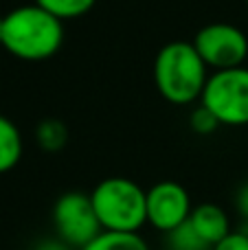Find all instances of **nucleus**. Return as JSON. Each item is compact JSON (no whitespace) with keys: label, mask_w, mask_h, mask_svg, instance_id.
I'll return each mask as SVG.
<instances>
[{"label":"nucleus","mask_w":248,"mask_h":250,"mask_svg":"<svg viewBox=\"0 0 248 250\" xmlns=\"http://www.w3.org/2000/svg\"><path fill=\"white\" fill-rule=\"evenodd\" d=\"M53 222L60 242L77 250L88 246L92 239L103 233L90 195L82 191H68L57 198L53 207Z\"/></svg>","instance_id":"5"},{"label":"nucleus","mask_w":248,"mask_h":250,"mask_svg":"<svg viewBox=\"0 0 248 250\" xmlns=\"http://www.w3.org/2000/svg\"><path fill=\"white\" fill-rule=\"evenodd\" d=\"M82 250H149L145 239L139 233H103L95 237Z\"/></svg>","instance_id":"10"},{"label":"nucleus","mask_w":248,"mask_h":250,"mask_svg":"<svg viewBox=\"0 0 248 250\" xmlns=\"http://www.w3.org/2000/svg\"><path fill=\"white\" fill-rule=\"evenodd\" d=\"M38 250H70V246H66L64 242H44Z\"/></svg>","instance_id":"17"},{"label":"nucleus","mask_w":248,"mask_h":250,"mask_svg":"<svg viewBox=\"0 0 248 250\" xmlns=\"http://www.w3.org/2000/svg\"><path fill=\"white\" fill-rule=\"evenodd\" d=\"M2 33H4V18H0V44H2Z\"/></svg>","instance_id":"18"},{"label":"nucleus","mask_w":248,"mask_h":250,"mask_svg":"<svg viewBox=\"0 0 248 250\" xmlns=\"http://www.w3.org/2000/svg\"><path fill=\"white\" fill-rule=\"evenodd\" d=\"M189 123H191L193 132H198V134H209V132H213V129L220 125L218 119L211 114V110H207L202 104L191 112V121H189Z\"/></svg>","instance_id":"14"},{"label":"nucleus","mask_w":248,"mask_h":250,"mask_svg":"<svg viewBox=\"0 0 248 250\" xmlns=\"http://www.w3.org/2000/svg\"><path fill=\"white\" fill-rule=\"evenodd\" d=\"M193 230L209 244L211 248L220 244L228 233H231V224H228V215L222 207L213 202H205L193 207L191 215H189Z\"/></svg>","instance_id":"8"},{"label":"nucleus","mask_w":248,"mask_h":250,"mask_svg":"<svg viewBox=\"0 0 248 250\" xmlns=\"http://www.w3.org/2000/svg\"><path fill=\"white\" fill-rule=\"evenodd\" d=\"M167 239H169V250H211L209 244L193 230L189 220L176 230L167 233Z\"/></svg>","instance_id":"13"},{"label":"nucleus","mask_w":248,"mask_h":250,"mask_svg":"<svg viewBox=\"0 0 248 250\" xmlns=\"http://www.w3.org/2000/svg\"><path fill=\"white\" fill-rule=\"evenodd\" d=\"M20 156H22L20 129L11 119L0 114V173L16 167Z\"/></svg>","instance_id":"9"},{"label":"nucleus","mask_w":248,"mask_h":250,"mask_svg":"<svg viewBox=\"0 0 248 250\" xmlns=\"http://www.w3.org/2000/svg\"><path fill=\"white\" fill-rule=\"evenodd\" d=\"M99 224L108 233H139L147 222V191L134 180L112 176L101 180L90 193Z\"/></svg>","instance_id":"3"},{"label":"nucleus","mask_w":248,"mask_h":250,"mask_svg":"<svg viewBox=\"0 0 248 250\" xmlns=\"http://www.w3.org/2000/svg\"><path fill=\"white\" fill-rule=\"evenodd\" d=\"M95 2L97 0H35V4H40L42 9H46L48 13H53L60 20L83 16V13L90 11Z\"/></svg>","instance_id":"12"},{"label":"nucleus","mask_w":248,"mask_h":250,"mask_svg":"<svg viewBox=\"0 0 248 250\" xmlns=\"http://www.w3.org/2000/svg\"><path fill=\"white\" fill-rule=\"evenodd\" d=\"M209 66L196 51L193 42H167L154 60V83L167 101L187 105L202 95L209 79Z\"/></svg>","instance_id":"2"},{"label":"nucleus","mask_w":248,"mask_h":250,"mask_svg":"<svg viewBox=\"0 0 248 250\" xmlns=\"http://www.w3.org/2000/svg\"><path fill=\"white\" fill-rule=\"evenodd\" d=\"M193 207L180 182L163 180L147 189V222L163 233H171L189 220Z\"/></svg>","instance_id":"7"},{"label":"nucleus","mask_w":248,"mask_h":250,"mask_svg":"<svg viewBox=\"0 0 248 250\" xmlns=\"http://www.w3.org/2000/svg\"><path fill=\"white\" fill-rule=\"evenodd\" d=\"M35 136H38V143L46 151H57L64 147L66 138H68V129L60 119H44V121L38 123Z\"/></svg>","instance_id":"11"},{"label":"nucleus","mask_w":248,"mask_h":250,"mask_svg":"<svg viewBox=\"0 0 248 250\" xmlns=\"http://www.w3.org/2000/svg\"><path fill=\"white\" fill-rule=\"evenodd\" d=\"M237 208H240L244 215H248V182L237 191Z\"/></svg>","instance_id":"16"},{"label":"nucleus","mask_w":248,"mask_h":250,"mask_svg":"<svg viewBox=\"0 0 248 250\" xmlns=\"http://www.w3.org/2000/svg\"><path fill=\"white\" fill-rule=\"evenodd\" d=\"M200 104L211 110L220 125H246L248 123V68L213 70L205 83Z\"/></svg>","instance_id":"4"},{"label":"nucleus","mask_w":248,"mask_h":250,"mask_svg":"<svg viewBox=\"0 0 248 250\" xmlns=\"http://www.w3.org/2000/svg\"><path fill=\"white\" fill-rule=\"evenodd\" d=\"M211 250H248V235L246 233H228L220 244Z\"/></svg>","instance_id":"15"},{"label":"nucleus","mask_w":248,"mask_h":250,"mask_svg":"<svg viewBox=\"0 0 248 250\" xmlns=\"http://www.w3.org/2000/svg\"><path fill=\"white\" fill-rule=\"evenodd\" d=\"M4 18L2 46L20 60H46L64 42V24L40 4H22Z\"/></svg>","instance_id":"1"},{"label":"nucleus","mask_w":248,"mask_h":250,"mask_svg":"<svg viewBox=\"0 0 248 250\" xmlns=\"http://www.w3.org/2000/svg\"><path fill=\"white\" fill-rule=\"evenodd\" d=\"M246 235H248V226H246Z\"/></svg>","instance_id":"19"},{"label":"nucleus","mask_w":248,"mask_h":250,"mask_svg":"<svg viewBox=\"0 0 248 250\" xmlns=\"http://www.w3.org/2000/svg\"><path fill=\"white\" fill-rule=\"evenodd\" d=\"M193 46L205 60V64L213 70L242 66L248 55L246 33L240 26L228 22H211L202 26L193 38Z\"/></svg>","instance_id":"6"}]
</instances>
